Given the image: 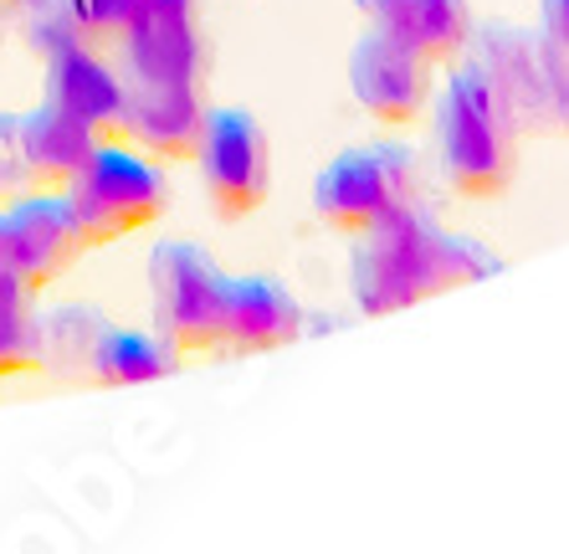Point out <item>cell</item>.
I'll list each match as a JSON object with an SVG mask.
<instances>
[{
	"instance_id": "cell-17",
	"label": "cell",
	"mask_w": 569,
	"mask_h": 554,
	"mask_svg": "<svg viewBox=\"0 0 569 554\" xmlns=\"http://www.w3.org/2000/svg\"><path fill=\"white\" fill-rule=\"evenodd\" d=\"M108 324L88 304L37 308V365L41 369H88L93 344Z\"/></svg>"
},
{
	"instance_id": "cell-6",
	"label": "cell",
	"mask_w": 569,
	"mask_h": 554,
	"mask_svg": "<svg viewBox=\"0 0 569 554\" xmlns=\"http://www.w3.org/2000/svg\"><path fill=\"white\" fill-rule=\"evenodd\" d=\"M196 170L206 185V200L221 221H247L262 211L272 190V145L267 129L247 108H206L196 145Z\"/></svg>"
},
{
	"instance_id": "cell-15",
	"label": "cell",
	"mask_w": 569,
	"mask_h": 554,
	"mask_svg": "<svg viewBox=\"0 0 569 554\" xmlns=\"http://www.w3.org/2000/svg\"><path fill=\"white\" fill-rule=\"evenodd\" d=\"M93 149L98 133L47 98L21 113V159H27V175L37 190H67Z\"/></svg>"
},
{
	"instance_id": "cell-10",
	"label": "cell",
	"mask_w": 569,
	"mask_h": 554,
	"mask_svg": "<svg viewBox=\"0 0 569 554\" xmlns=\"http://www.w3.org/2000/svg\"><path fill=\"white\" fill-rule=\"evenodd\" d=\"M123 78L200 82L206 41H200L196 0H123L119 16Z\"/></svg>"
},
{
	"instance_id": "cell-21",
	"label": "cell",
	"mask_w": 569,
	"mask_h": 554,
	"mask_svg": "<svg viewBox=\"0 0 569 554\" xmlns=\"http://www.w3.org/2000/svg\"><path fill=\"white\" fill-rule=\"evenodd\" d=\"M37 190L27 175V159H21V113L0 108V196H27Z\"/></svg>"
},
{
	"instance_id": "cell-4",
	"label": "cell",
	"mask_w": 569,
	"mask_h": 554,
	"mask_svg": "<svg viewBox=\"0 0 569 554\" xmlns=\"http://www.w3.org/2000/svg\"><path fill=\"white\" fill-rule=\"evenodd\" d=\"M421 165L406 145H349L313 175V216L329 231L365 237L390 211L411 206Z\"/></svg>"
},
{
	"instance_id": "cell-7",
	"label": "cell",
	"mask_w": 569,
	"mask_h": 554,
	"mask_svg": "<svg viewBox=\"0 0 569 554\" xmlns=\"http://www.w3.org/2000/svg\"><path fill=\"white\" fill-rule=\"evenodd\" d=\"M462 57L492 82L523 139L555 133V78H549L539 31L518 27V21H477Z\"/></svg>"
},
{
	"instance_id": "cell-8",
	"label": "cell",
	"mask_w": 569,
	"mask_h": 554,
	"mask_svg": "<svg viewBox=\"0 0 569 554\" xmlns=\"http://www.w3.org/2000/svg\"><path fill=\"white\" fill-rule=\"evenodd\" d=\"M82 251H88V231H82L67 190H27V196L6 200V211H0V263L21 283L47 288L78 263Z\"/></svg>"
},
{
	"instance_id": "cell-18",
	"label": "cell",
	"mask_w": 569,
	"mask_h": 554,
	"mask_svg": "<svg viewBox=\"0 0 569 554\" xmlns=\"http://www.w3.org/2000/svg\"><path fill=\"white\" fill-rule=\"evenodd\" d=\"M37 369V288L0 263V380Z\"/></svg>"
},
{
	"instance_id": "cell-5",
	"label": "cell",
	"mask_w": 569,
	"mask_h": 554,
	"mask_svg": "<svg viewBox=\"0 0 569 554\" xmlns=\"http://www.w3.org/2000/svg\"><path fill=\"white\" fill-rule=\"evenodd\" d=\"M231 273H221L200 241H159L149 251V314L180 359L221 349V318Z\"/></svg>"
},
{
	"instance_id": "cell-2",
	"label": "cell",
	"mask_w": 569,
	"mask_h": 554,
	"mask_svg": "<svg viewBox=\"0 0 569 554\" xmlns=\"http://www.w3.org/2000/svg\"><path fill=\"white\" fill-rule=\"evenodd\" d=\"M441 231L437 216L421 200L390 211L380 226H370L365 237H355V257H349V293L365 318H390L400 308H416L426 298L447 293V273H441Z\"/></svg>"
},
{
	"instance_id": "cell-20",
	"label": "cell",
	"mask_w": 569,
	"mask_h": 554,
	"mask_svg": "<svg viewBox=\"0 0 569 554\" xmlns=\"http://www.w3.org/2000/svg\"><path fill=\"white\" fill-rule=\"evenodd\" d=\"M21 31H27L37 57H52L57 47L78 41V31H72V21H67V11H62V0H21Z\"/></svg>"
},
{
	"instance_id": "cell-14",
	"label": "cell",
	"mask_w": 569,
	"mask_h": 554,
	"mask_svg": "<svg viewBox=\"0 0 569 554\" xmlns=\"http://www.w3.org/2000/svg\"><path fill=\"white\" fill-rule=\"evenodd\" d=\"M355 11L365 16V27L400 37L437 67L462 62L467 41H472L477 16L467 0H355Z\"/></svg>"
},
{
	"instance_id": "cell-9",
	"label": "cell",
	"mask_w": 569,
	"mask_h": 554,
	"mask_svg": "<svg viewBox=\"0 0 569 554\" xmlns=\"http://www.w3.org/2000/svg\"><path fill=\"white\" fill-rule=\"evenodd\" d=\"M349 92L355 103L370 113L385 129H411L431 108V92H437V62L421 57L416 47H406L400 37H385V31H365L349 52Z\"/></svg>"
},
{
	"instance_id": "cell-13",
	"label": "cell",
	"mask_w": 569,
	"mask_h": 554,
	"mask_svg": "<svg viewBox=\"0 0 569 554\" xmlns=\"http://www.w3.org/2000/svg\"><path fill=\"white\" fill-rule=\"evenodd\" d=\"M298 334H303V304L292 298L288 283L267 273L231 277L221 318L226 355H272V349H288Z\"/></svg>"
},
{
	"instance_id": "cell-24",
	"label": "cell",
	"mask_w": 569,
	"mask_h": 554,
	"mask_svg": "<svg viewBox=\"0 0 569 554\" xmlns=\"http://www.w3.org/2000/svg\"><path fill=\"white\" fill-rule=\"evenodd\" d=\"M555 78V133L569 139V67H549Z\"/></svg>"
},
{
	"instance_id": "cell-16",
	"label": "cell",
	"mask_w": 569,
	"mask_h": 554,
	"mask_svg": "<svg viewBox=\"0 0 569 554\" xmlns=\"http://www.w3.org/2000/svg\"><path fill=\"white\" fill-rule=\"evenodd\" d=\"M174 365H180V349L159 329H119V324H108L93 344L88 375H93L98 385H108V390H119V385L164 380Z\"/></svg>"
},
{
	"instance_id": "cell-3",
	"label": "cell",
	"mask_w": 569,
	"mask_h": 554,
	"mask_svg": "<svg viewBox=\"0 0 569 554\" xmlns=\"http://www.w3.org/2000/svg\"><path fill=\"white\" fill-rule=\"evenodd\" d=\"M67 200H72L82 231H88V247L133 237L170 211L164 159L133 149L129 139H98L88 165L67 185Z\"/></svg>"
},
{
	"instance_id": "cell-22",
	"label": "cell",
	"mask_w": 569,
	"mask_h": 554,
	"mask_svg": "<svg viewBox=\"0 0 569 554\" xmlns=\"http://www.w3.org/2000/svg\"><path fill=\"white\" fill-rule=\"evenodd\" d=\"M67 21L78 31L82 41H108L119 37V16H123V0H62Z\"/></svg>"
},
{
	"instance_id": "cell-25",
	"label": "cell",
	"mask_w": 569,
	"mask_h": 554,
	"mask_svg": "<svg viewBox=\"0 0 569 554\" xmlns=\"http://www.w3.org/2000/svg\"><path fill=\"white\" fill-rule=\"evenodd\" d=\"M11 6H21V0H0V11H11Z\"/></svg>"
},
{
	"instance_id": "cell-11",
	"label": "cell",
	"mask_w": 569,
	"mask_h": 554,
	"mask_svg": "<svg viewBox=\"0 0 569 554\" xmlns=\"http://www.w3.org/2000/svg\"><path fill=\"white\" fill-rule=\"evenodd\" d=\"M41 98L82 119L98 139H123V98L129 78L98 57L93 41H67L52 57H41Z\"/></svg>"
},
{
	"instance_id": "cell-23",
	"label": "cell",
	"mask_w": 569,
	"mask_h": 554,
	"mask_svg": "<svg viewBox=\"0 0 569 554\" xmlns=\"http://www.w3.org/2000/svg\"><path fill=\"white\" fill-rule=\"evenodd\" d=\"M539 41L549 67H569V0H539Z\"/></svg>"
},
{
	"instance_id": "cell-19",
	"label": "cell",
	"mask_w": 569,
	"mask_h": 554,
	"mask_svg": "<svg viewBox=\"0 0 569 554\" xmlns=\"http://www.w3.org/2000/svg\"><path fill=\"white\" fill-rule=\"evenodd\" d=\"M441 273H447V288H467V283H482V277L503 273V263L482 241L462 237V231H441Z\"/></svg>"
},
{
	"instance_id": "cell-1",
	"label": "cell",
	"mask_w": 569,
	"mask_h": 554,
	"mask_svg": "<svg viewBox=\"0 0 569 554\" xmlns=\"http://www.w3.org/2000/svg\"><path fill=\"white\" fill-rule=\"evenodd\" d=\"M437 119V165L451 196L462 200H498L518 175V133L508 103L472 62H451V78L431 92Z\"/></svg>"
},
{
	"instance_id": "cell-12",
	"label": "cell",
	"mask_w": 569,
	"mask_h": 554,
	"mask_svg": "<svg viewBox=\"0 0 569 554\" xmlns=\"http://www.w3.org/2000/svg\"><path fill=\"white\" fill-rule=\"evenodd\" d=\"M200 123H206V92L200 82H154L129 78L123 98V139L154 159H196Z\"/></svg>"
}]
</instances>
